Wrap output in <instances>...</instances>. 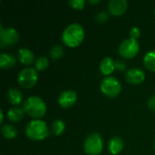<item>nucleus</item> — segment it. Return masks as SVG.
Returning <instances> with one entry per match:
<instances>
[{"instance_id": "obj_1", "label": "nucleus", "mask_w": 155, "mask_h": 155, "mask_svg": "<svg viewBox=\"0 0 155 155\" xmlns=\"http://www.w3.org/2000/svg\"><path fill=\"white\" fill-rule=\"evenodd\" d=\"M84 29L82 25L73 23L68 25L62 33V41L69 47H76L84 38Z\"/></svg>"}, {"instance_id": "obj_2", "label": "nucleus", "mask_w": 155, "mask_h": 155, "mask_svg": "<svg viewBox=\"0 0 155 155\" xmlns=\"http://www.w3.org/2000/svg\"><path fill=\"white\" fill-rule=\"evenodd\" d=\"M23 109L25 114L34 119H40L46 113V104L41 97L32 95L24 102Z\"/></svg>"}, {"instance_id": "obj_3", "label": "nucleus", "mask_w": 155, "mask_h": 155, "mask_svg": "<svg viewBox=\"0 0 155 155\" xmlns=\"http://www.w3.org/2000/svg\"><path fill=\"white\" fill-rule=\"evenodd\" d=\"M26 136L33 141L45 140L49 135V129L46 123L41 119H34L25 127Z\"/></svg>"}, {"instance_id": "obj_4", "label": "nucleus", "mask_w": 155, "mask_h": 155, "mask_svg": "<svg viewBox=\"0 0 155 155\" xmlns=\"http://www.w3.org/2000/svg\"><path fill=\"white\" fill-rule=\"evenodd\" d=\"M104 142L102 136L97 133L90 134L84 140V150L88 155H99L102 153Z\"/></svg>"}, {"instance_id": "obj_5", "label": "nucleus", "mask_w": 155, "mask_h": 155, "mask_svg": "<svg viewBox=\"0 0 155 155\" xmlns=\"http://www.w3.org/2000/svg\"><path fill=\"white\" fill-rule=\"evenodd\" d=\"M100 89L102 93L108 97H115L122 91V84L114 76H106L103 79Z\"/></svg>"}, {"instance_id": "obj_6", "label": "nucleus", "mask_w": 155, "mask_h": 155, "mask_svg": "<svg viewBox=\"0 0 155 155\" xmlns=\"http://www.w3.org/2000/svg\"><path fill=\"white\" fill-rule=\"evenodd\" d=\"M38 80V74L34 67H25L22 69L17 76L19 85L24 88H32Z\"/></svg>"}, {"instance_id": "obj_7", "label": "nucleus", "mask_w": 155, "mask_h": 155, "mask_svg": "<svg viewBox=\"0 0 155 155\" xmlns=\"http://www.w3.org/2000/svg\"><path fill=\"white\" fill-rule=\"evenodd\" d=\"M118 51L120 55L124 58H134L140 51V44L136 39H133L130 37L124 40L120 44Z\"/></svg>"}, {"instance_id": "obj_8", "label": "nucleus", "mask_w": 155, "mask_h": 155, "mask_svg": "<svg viewBox=\"0 0 155 155\" xmlns=\"http://www.w3.org/2000/svg\"><path fill=\"white\" fill-rule=\"evenodd\" d=\"M19 40L18 32L13 27H1L0 46L2 48L15 45Z\"/></svg>"}, {"instance_id": "obj_9", "label": "nucleus", "mask_w": 155, "mask_h": 155, "mask_svg": "<svg viewBox=\"0 0 155 155\" xmlns=\"http://www.w3.org/2000/svg\"><path fill=\"white\" fill-rule=\"evenodd\" d=\"M77 101V94L73 90H65L62 92L57 99L58 104L63 108L73 106Z\"/></svg>"}, {"instance_id": "obj_10", "label": "nucleus", "mask_w": 155, "mask_h": 155, "mask_svg": "<svg viewBox=\"0 0 155 155\" xmlns=\"http://www.w3.org/2000/svg\"><path fill=\"white\" fill-rule=\"evenodd\" d=\"M125 78L127 82L132 84H140L145 80V73L140 68L134 67L127 70Z\"/></svg>"}, {"instance_id": "obj_11", "label": "nucleus", "mask_w": 155, "mask_h": 155, "mask_svg": "<svg viewBox=\"0 0 155 155\" xmlns=\"http://www.w3.org/2000/svg\"><path fill=\"white\" fill-rule=\"evenodd\" d=\"M128 3L126 0H110L108 3V10L110 14L120 16L122 15L127 9Z\"/></svg>"}, {"instance_id": "obj_12", "label": "nucleus", "mask_w": 155, "mask_h": 155, "mask_svg": "<svg viewBox=\"0 0 155 155\" xmlns=\"http://www.w3.org/2000/svg\"><path fill=\"white\" fill-rule=\"evenodd\" d=\"M17 59L21 64L25 65H29L32 64L34 62H35L34 53L26 47L20 48L17 51Z\"/></svg>"}, {"instance_id": "obj_13", "label": "nucleus", "mask_w": 155, "mask_h": 155, "mask_svg": "<svg viewBox=\"0 0 155 155\" xmlns=\"http://www.w3.org/2000/svg\"><path fill=\"white\" fill-rule=\"evenodd\" d=\"M99 68L103 74L110 76V74L115 70V61L112 57L106 56L100 62Z\"/></svg>"}, {"instance_id": "obj_14", "label": "nucleus", "mask_w": 155, "mask_h": 155, "mask_svg": "<svg viewBox=\"0 0 155 155\" xmlns=\"http://www.w3.org/2000/svg\"><path fill=\"white\" fill-rule=\"evenodd\" d=\"M124 143L123 139L120 136H114L110 139L108 143V150L111 154H119L124 149Z\"/></svg>"}, {"instance_id": "obj_15", "label": "nucleus", "mask_w": 155, "mask_h": 155, "mask_svg": "<svg viewBox=\"0 0 155 155\" xmlns=\"http://www.w3.org/2000/svg\"><path fill=\"white\" fill-rule=\"evenodd\" d=\"M7 100L11 104L15 106L20 104L23 101L22 92L15 87L9 88V90L7 91Z\"/></svg>"}, {"instance_id": "obj_16", "label": "nucleus", "mask_w": 155, "mask_h": 155, "mask_svg": "<svg viewBox=\"0 0 155 155\" xmlns=\"http://www.w3.org/2000/svg\"><path fill=\"white\" fill-rule=\"evenodd\" d=\"M15 57L9 53H2L0 54V67L3 69H9L15 64Z\"/></svg>"}, {"instance_id": "obj_17", "label": "nucleus", "mask_w": 155, "mask_h": 155, "mask_svg": "<svg viewBox=\"0 0 155 155\" xmlns=\"http://www.w3.org/2000/svg\"><path fill=\"white\" fill-rule=\"evenodd\" d=\"M24 115H25L24 109L23 108H20L18 106L12 107L7 112V118L11 122H15V123L20 122L24 118Z\"/></svg>"}, {"instance_id": "obj_18", "label": "nucleus", "mask_w": 155, "mask_h": 155, "mask_svg": "<svg viewBox=\"0 0 155 155\" xmlns=\"http://www.w3.org/2000/svg\"><path fill=\"white\" fill-rule=\"evenodd\" d=\"M1 133L3 134V136L5 139H8V140L15 139L17 136V129H16V127L12 125V124H5L2 125Z\"/></svg>"}, {"instance_id": "obj_19", "label": "nucleus", "mask_w": 155, "mask_h": 155, "mask_svg": "<svg viewBox=\"0 0 155 155\" xmlns=\"http://www.w3.org/2000/svg\"><path fill=\"white\" fill-rule=\"evenodd\" d=\"M143 64L146 68L155 72V50L148 51L143 57Z\"/></svg>"}, {"instance_id": "obj_20", "label": "nucleus", "mask_w": 155, "mask_h": 155, "mask_svg": "<svg viewBox=\"0 0 155 155\" xmlns=\"http://www.w3.org/2000/svg\"><path fill=\"white\" fill-rule=\"evenodd\" d=\"M65 130V123L61 119H55L52 123L51 131L54 135H61Z\"/></svg>"}, {"instance_id": "obj_21", "label": "nucleus", "mask_w": 155, "mask_h": 155, "mask_svg": "<svg viewBox=\"0 0 155 155\" xmlns=\"http://www.w3.org/2000/svg\"><path fill=\"white\" fill-rule=\"evenodd\" d=\"M64 54V47L61 45H54L49 52V55L52 59L54 60H57L60 59Z\"/></svg>"}, {"instance_id": "obj_22", "label": "nucleus", "mask_w": 155, "mask_h": 155, "mask_svg": "<svg viewBox=\"0 0 155 155\" xmlns=\"http://www.w3.org/2000/svg\"><path fill=\"white\" fill-rule=\"evenodd\" d=\"M49 65V60L45 56H39L35 62V68L36 71H44Z\"/></svg>"}, {"instance_id": "obj_23", "label": "nucleus", "mask_w": 155, "mask_h": 155, "mask_svg": "<svg viewBox=\"0 0 155 155\" xmlns=\"http://www.w3.org/2000/svg\"><path fill=\"white\" fill-rule=\"evenodd\" d=\"M69 5L76 10H81L84 7L85 1L84 0H70Z\"/></svg>"}, {"instance_id": "obj_24", "label": "nucleus", "mask_w": 155, "mask_h": 155, "mask_svg": "<svg viewBox=\"0 0 155 155\" xmlns=\"http://www.w3.org/2000/svg\"><path fill=\"white\" fill-rule=\"evenodd\" d=\"M109 18V13L106 11H100L96 15V20L99 23H105Z\"/></svg>"}, {"instance_id": "obj_25", "label": "nucleus", "mask_w": 155, "mask_h": 155, "mask_svg": "<svg viewBox=\"0 0 155 155\" xmlns=\"http://www.w3.org/2000/svg\"><path fill=\"white\" fill-rule=\"evenodd\" d=\"M129 35H130V37L133 38V39H138L141 35V29L137 26H134L130 29L129 31Z\"/></svg>"}, {"instance_id": "obj_26", "label": "nucleus", "mask_w": 155, "mask_h": 155, "mask_svg": "<svg viewBox=\"0 0 155 155\" xmlns=\"http://www.w3.org/2000/svg\"><path fill=\"white\" fill-rule=\"evenodd\" d=\"M126 63L123 59H118L115 61V69L118 70L119 72H124L126 69Z\"/></svg>"}, {"instance_id": "obj_27", "label": "nucleus", "mask_w": 155, "mask_h": 155, "mask_svg": "<svg viewBox=\"0 0 155 155\" xmlns=\"http://www.w3.org/2000/svg\"><path fill=\"white\" fill-rule=\"evenodd\" d=\"M147 104H148V107H149L152 111L155 112V94L154 95H152V96L148 99Z\"/></svg>"}, {"instance_id": "obj_28", "label": "nucleus", "mask_w": 155, "mask_h": 155, "mask_svg": "<svg viewBox=\"0 0 155 155\" xmlns=\"http://www.w3.org/2000/svg\"><path fill=\"white\" fill-rule=\"evenodd\" d=\"M3 120H4V113H3V110L1 109L0 110V122H1V124H3Z\"/></svg>"}, {"instance_id": "obj_29", "label": "nucleus", "mask_w": 155, "mask_h": 155, "mask_svg": "<svg viewBox=\"0 0 155 155\" xmlns=\"http://www.w3.org/2000/svg\"><path fill=\"white\" fill-rule=\"evenodd\" d=\"M89 2L90 3H92V4H96V3H99L100 2V0H89Z\"/></svg>"}, {"instance_id": "obj_30", "label": "nucleus", "mask_w": 155, "mask_h": 155, "mask_svg": "<svg viewBox=\"0 0 155 155\" xmlns=\"http://www.w3.org/2000/svg\"><path fill=\"white\" fill-rule=\"evenodd\" d=\"M154 149H155V140H154Z\"/></svg>"}]
</instances>
